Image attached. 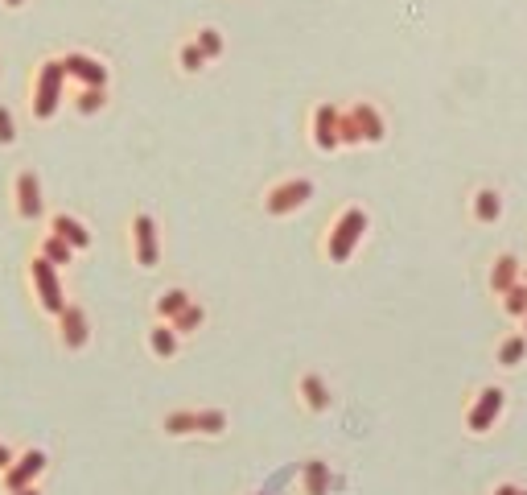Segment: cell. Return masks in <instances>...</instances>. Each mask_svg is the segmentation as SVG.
I'll list each match as a JSON object with an SVG mask.
<instances>
[{"label":"cell","instance_id":"obj_1","mask_svg":"<svg viewBox=\"0 0 527 495\" xmlns=\"http://www.w3.org/2000/svg\"><path fill=\"white\" fill-rule=\"evenodd\" d=\"M66 66L62 54H50L33 66V79H29V116L38 124H50L58 116V108L66 104Z\"/></svg>","mask_w":527,"mask_h":495},{"label":"cell","instance_id":"obj_2","mask_svg":"<svg viewBox=\"0 0 527 495\" xmlns=\"http://www.w3.org/2000/svg\"><path fill=\"white\" fill-rule=\"evenodd\" d=\"M367 227H371V215L363 207H342L326 231V240H322V256L330 264H350V256H355L367 240Z\"/></svg>","mask_w":527,"mask_h":495},{"label":"cell","instance_id":"obj_3","mask_svg":"<svg viewBox=\"0 0 527 495\" xmlns=\"http://www.w3.org/2000/svg\"><path fill=\"white\" fill-rule=\"evenodd\" d=\"M29 285H33V297H38V306H42V314H50V318H58L62 314V306H66V285H62V269L58 264H50L46 256H38L33 252L29 256Z\"/></svg>","mask_w":527,"mask_h":495},{"label":"cell","instance_id":"obj_4","mask_svg":"<svg viewBox=\"0 0 527 495\" xmlns=\"http://www.w3.org/2000/svg\"><path fill=\"white\" fill-rule=\"evenodd\" d=\"M313 178H285V182H276V186H268L264 190V215H272V219H289V215H297L301 207H309V198H313Z\"/></svg>","mask_w":527,"mask_h":495},{"label":"cell","instance_id":"obj_5","mask_svg":"<svg viewBox=\"0 0 527 495\" xmlns=\"http://www.w3.org/2000/svg\"><path fill=\"white\" fill-rule=\"evenodd\" d=\"M128 240H132V260H136V269H145L153 273L157 264H161V227L149 211H136L132 223H128Z\"/></svg>","mask_w":527,"mask_h":495},{"label":"cell","instance_id":"obj_6","mask_svg":"<svg viewBox=\"0 0 527 495\" xmlns=\"http://www.w3.org/2000/svg\"><path fill=\"white\" fill-rule=\"evenodd\" d=\"M13 215L21 223H38L46 215V190H42L38 170H17V178H13Z\"/></svg>","mask_w":527,"mask_h":495},{"label":"cell","instance_id":"obj_7","mask_svg":"<svg viewBox=\"0 0 527 495\" xmlns=\"http://www.w3.org/2000/svg\"><path fill=\"white\" fill-rule=\"evenodd\" d=\"M309 141L318 153H338L342 149V108L338 104H318L309 112Z\"/></svg>","mask_w":527,"mask_h":495},{"label":"cell","instance_id":"obj_8","mask_svg":"<svg viewBox=\"0 0 527 495\" xmlns=\"http://www.w3.org/2000/svg\"><path fill=\"white\" fill-rule=\"evenodd\" d=\"M54 330H58V347L62 351H87V343H91V314L79 306V302H66L62 306V314L54 318Z\"/></svg>","mask_w":527,"mask_h":495},{"label":"cell","instance_id":"obj_9","mask_svg":"<svg viewBox=\"0 0 527 495\" xmlns=\"http://www.w3.org/2000/svg\"><path fill=\"white\" fill-rule=\"evenodd\" d=\"M503 405H507V392L499 388V384H486L478 396H474V405L466 409V429L470 434H490L495 429V421L503 417Z\"/></svg>","mask_w":527,"mask_h":495},{"label":"cell","instance_id":"obj_10","mask_svg":"<svg viewBox=\"0 0 527 495\" xmlns=\"http://www.w3.org/2000/svg\"><path fill=\"white\" fill-rule=\"evenodd\" d=\"M46 467H50V458H46V450H38V446H29V450H21L13 462H9V471L0 475V491H17V487H33L42 475H46Z\"/></svg>","mask_w":527,"mask_h":495},{"label":"cell","instance_id":"obj_11","mask_svg":"<svg viewBox=\"0 0 527 495\" xmlns=\"http://www.w3.org/2000/svg\"><path fill=\"white\" fill-rule=\"evenodd\" d=\"M62 66H66V79L75 83V87H108V79H112L108 62L87 54V50H66Z\"/></svg>","mask_w":527,"mask_h":495},{"label":"cell","instance_id":"obj_12","mask_svg":"<svg viewBox=\"0 0 527 495\" xmlns=\"http://www.w3.org/2000/svg\"><path fill=\"white\" fill-rule=\"evenodd\" d=\"M346 112H350V120H355L363 145H383V141H388V120H383V112L371 104V99H359V104H350Z\"/></svg>","mask_w":527,"mask_h":495},{"label":"cell","instance_id":"obj_13","mask_svg":"<svg viewBox=\"0 0 527 495\" xmlns=\"http://www.w3.org/2000/svg\"><path fill=\"white\" fill-rule=\"evenodd\" d=\"M297 396H301V405H305L309 413H330V405H334V392H330L326 376H318V372H301Z\"/></svg>","mask_w":527,"mask_h":495},{"label":"cell","instance_id":"obj_14","mask_svg":"<svg viewBox=\"0 0 527 495\" xmlns=\"http://www.w3.org/2000/svg\"><path fill=\"white\" fill-rule=\"evenodd\" d=\"M46 227H50V231H58V236H62L66 244H75L79 252H91V244H95L91 227H87V223H83L79 215H70V211H54Z\"/></svg>","mask_w":527,"mask_h":495},{"label":"cell","instance_id":"obj_15","mask_svg":"<svg viewBox=\"0 0 527 495\" xmlns=\"http://www.w3.org/2000/svg\"><path fill=\"white\" fill-rule=\"evenodd\" d=\"M145 343H149V355H153V359H161V363L178 359V351H182V335H178V326H173V322H157V318H153V326H149Z\"/></svg>","mask_w":527,"mask_h":495},{"label":"cell","instance_id":"obj_16","mask_svg":"<svg viewBox=\"0 0 527 495\" xmlns=\"http://www.w3.org/2000/svg\"><path fill=\"white\" fill-rule=\"evenodd\" d=\"M523 281V260L519 256H511V252H499L495 256V264H490V277H486V285H490V293H507V289H515Z\"/></svg>","mask_w":527,"mask_h":495},{"label":"cell","instance_id":"obj_17","mask_svg":"<svg viewBox=\"0 0 527 495\" xmlns=\"http://www.w3.org/2000/svg\"><path fill=\"white\" fill-rule=\"evenodd\" d=\"M190 302H194V293H190L186 285H169V289H161V293L153 297V318H157V322H173Z\"/></svg>","mask_w":527,"mask_h":495},{"label":"cell","instance_id":"obj_18","mask_svg":"<svg viewBox=\"0 0 527 495\" xmlns=\"http://www.w3.org/2000/svg\"><path fill=\"white\" fill-rule=\"evenodd\" d=\"M334 487V471L326 458H305L301 462V491L305 495H330Z\"/></svg>","mask_w":527,"mask_h":495},{"label":"cell","instance_id":"obj_19","mask_svg":"<svg viewBox=\"0 0 527 495\" xmlns=\"http://www.w3.org/2000/svg\"><path fill=\"white\" fill-rule=\"evenodd\" d=\"M470 215H474V223H499L503 219V194L495 186H478L470 198Z\"/></svg>","mask_w":527,"mask_h":495},{"label":"cell","instance_id":"obj_20","mask_svg":"<svg viewBox=\"0 0 527 495\" xmlns=\"http://www.w3.org/2000/svg\"><path fill=\"white\" fill-rule=\"evenodd\" d=\"M38 256H46L50 264H58V269H70V264H75V256H79V248L75 244H66L58 231H42V240H38Z\"/></svg>","mask_w":527,"mask_h":495},{"label":"cell","instance_id":"obj_21","mask_svg":"<svg viewBox=\"0 0 527 495\" xmlns=\"http://www.w3.org/2000/svg\"><path fill=\"white\" fill-rule=\"evenodd\" d=\"M165 438H198V409H169L161 417Z\"/></svg>","mask_w":527,"mask_h":495},{"label":"cell","instance_id":"obj_22","mask_svg":"<svg viewBox=\"0 0 527 495\" xmlns=\"http://www.w3.org/2000/svg\"><path fill=\"white\" fill-rule=\"evenodd\" d=\"M523 359H527V335H523V330H515V335H507L495 347V363H499V368H507V372H515Z\"/></svg>","mask_w":527,"mask_h":495},{"label":"cell","instance_id":"obj_23","mask_svg":"<svg viewBox=\"0 0 527 495\" xmlns=\"http://www.w3.org/2000/svg\"><path fill=\"white\" fill-rule=\"evenodd\" d=\"M70 108H75L79 116H99L103 108H108V87H75Z\"/></svg>","mask_w":527,"mask_h":495},{"label":"cell","instance_id":"obj_24","mask_svg":"<svg viewBox=\"0 0 527 495\" xmlns=\"http://www.w3.org/2000/svg\"><path fill=\"white\" fill-rule=\"evenodd\" d=\"M194 42L202 46V54H206L210 62H219V58L227 54V38H223L219 25H198V29H194Z\"/></svg>","mask_w":527,"mask_h":495},{"label":"cell","instance_id":"obj_25","mask_svg":"<svg viewBox=\"0 0 527 495\" xmlns=\"http://www.w3.org/2000/svg\"><path fill=\"white\" fill-rule=\"evenodd\" d=\"M206 66H210V58L202 54V46H198L194 38H186V42L178 46V71H182V75H202Z\"/></svg>","mask_w":527,"mask_h":495},{"label":"cell","instance_id":"obj_26","mask_svg":"<svg viewBox=\"0 0 527 495\" xmlns=\"http://www.w3.org/2000/svg\"><path fill=\"white\" fill-rule=\"evenodd\" d=\"M231 417L223 409H198V438H223Z\"/></svg>","mask_w":527,"mask_h":495},{"label":"cell","instance_id":"obj_27","mask_svg":"<svg viewBox=\"0 0 527 495\" xmlns=\"http://www.w3.org/2000/svg\"><path fill=\"white\" fill-rule=\"evenodd\" d=\"M173 326H178V335H182V339H186V335H198V330L206 326V306H202V302H190L178 318H173Z\"/></svg>","mask_w":527,"mask_h":495},{"label":"cell","instance_id":"obj_28","mask_svg":"<svg viewBox=\"0 0 527 495\" xmlns=\"http://www.w3.org/2000/svg\"><path fill=\"white\" fill-rule=\"evenodd\" d=\"M503 314H507V318H515V322H523V318H527V285H523V281H519L515 289H507V293H503Z\"/></svg>","mask_w":527,"mask_h":495},{"label":"cell","instance_id":"obj_29","mask_svg":"<svg viewBox=\"0 0 527 495\" xmlns=\"http://www.w3.org/2000/svg\"><path fill=\"white\" fill-rule=\"evenodd\" d=\"M17 116H13V108L9 104H0V149H13L17 145Z\"/></svg>","mask_w":527,"mask_h":495},{"label":"cell","instance_id":"obj_30","mask_svg":"<svg viewBox=\"0 0 527 495\" xmlns=\"http://www.w3.org/2000/svg\"><path fill=\"white\" fill-rule=\"evenodd\" d=\"M346 145H350V149H359V145H363V137H359L355 120H350V112L342 108V149H346Z\"/></svg>","mask_w":527,"mask_h":495},{"label":"cell","instance_id":"obj_31","mask_svg":"<svg viewBox=\"0 0 527 495\" xmlns=\"http://www.w3.org/2000/svg\"><path fill=\"white\" fill-rule=\"evenodd\" d=\"M13 458H17V450H13L9 442H0V475L9 471V462H13Z\"/></svg>","mask_w":527,"mask_h":495},{"label":"cell","instance_id":"obj_32","mask_svg":"<svg viewBox=\"0 0 527 495\" xmlns=\"http://www.w3.org/2000/svg\"><path fill=\"white\" fill-rule=\"evenodd\" d=\"M29 5V0H0V9H9V13H21Z\"/></svg>","mask_w":527,"mask_h":495},{"label":"cell","instance_id":"obj_33","mask_svg":"<svg viewBox=\"0 0 527 495\" xmlns=\"http://www.w3.org/2000/svg\"><path fill=\"white\" fill-rule=\"evenodd\" d=\"M519 491H523V487H515V483H499V487L490 491V495H519Z\"/></svg>","mask_w":527,"mask_h":495},{"label":"cell","instance_id":"obj_34","mask_svg":"<svg viewBox=\"0 0 527 495\" xmlns=\"http://www.w3.org/2000/svg\"><path fill=\"white\" fill-rule=\"evenodd\" d=\"M5 495H42V487L33 483V487H17V491H5Z\"/></svg>","mask_w":527,"mask_h":495},{"label":"cell","instance_id":"obj_35","mask_svg":"<svg viewBox=\"0 0 527 495\" xmlns=\"http://www.w3.org/2000/svg\"><path fill=\"white\" fill-rule=\"evenodd\" d=\"M0 79H5V58H0Z\"/></svg>","mask_w":527,"mask_h":495},{"label":"cell","instance_id":"obj_36","mask_svg":"<svg viewBox=\"0 0 527 495\" xmlns=\"http://www.w3.org/2000/svg\"><path fill=\"white\" fill-rule=\"evenodd\" d=\"M523 285H527V264H523Z\"/></svg>","mask_w":527,"mask_h":495},{"label":"cell","instance_id":"obj_37","mask_svg":"<svg viewBox=\"0 0 527 495\" xmlns=\"http://www.w3.org/2000/svg\"><path fill=\"white\" fill-rule=\"evenodd\" d=\"M519 326H523V335H527V318H523V322H519Z\"/></svg>","mask_w":527,"mask_h":495},{"label":"cell","instance_id":"obj_38","mask_svg":"<svg viewBox=\"0 0 527 495\" xmlns=\"http://www.w3.org/2000/svg\"><path fill=\"white\" fill-rule=\"evenodd\" d=\"M519 495H527V487H523V491H519Z\"/></svg>","mask_w":527,"mask_h":495}]
</instances>
